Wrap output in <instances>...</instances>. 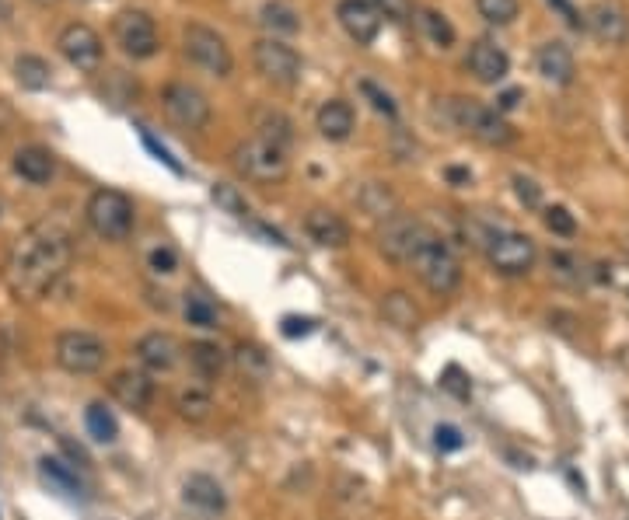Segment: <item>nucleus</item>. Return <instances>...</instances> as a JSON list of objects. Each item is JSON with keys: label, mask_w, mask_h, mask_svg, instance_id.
<instances>
[{"label": "nucleus", "mask_w": 629, "mask_h": 520, "mask_svg": "<svg viewBox=\"0 0 629 520\" xmlns=\"http://www.w3.org/2000/svg\"><path fill=\"white\" fill-rule=\"evenodd\" d=\"M74 241L60 220H39L18 234L4 262V280L18 301H42L67 276Z\"/></svg>", "instance_id": "f257e3e1"}, {"label": "nucleus", "mask_w": 629, "mask_h": 520, "mask_svg": "<svg viewBox=\"0 0 629 520\" xmlns=\"http://www.w3.org/2000/svg\"><path fill=\"white\" fill-rule=\"evenodd\" d=\"M231 165L242 178L256 185H280L291 172V158H287V147L273 144L266 137H249L231 151Z\"/></svg>", "instance_id": "f03ea898"}, {"label": "nucleus", "mask_w": 629, "mask_h": 520, "mask_svg": "<svg viewBox=\"0 0 629 520\" xmlns=\"http://www.w3.org/2000/svg\"><path fill=\"white\" fill-rule=\"evenodd\" d=\"M409 266H413L416 280H420L434 297H451L458 287H462V262H458V255L451 252L448 241L437 238V234L413 255Z\"/></svg>", "instance_id": "7ed1b4c3"}, {"label": "nucleus", "mask_w": 629, "mask_h": 520, "mask_svg": "<svg viewBox=\"0 0 629 520\" xmlns=\"http://www.w3.org/2000/svg\"><path fill=\"white\" fill-rule=\"evenodd\" d=\"M479 245L486 252V262L500 276H528L535 269V259H539L535 241L521 231H511V227H486Z\"/></svg>", "instance_id": "20e7f679"}, {"label": "nucleus", "mask_w": 629, "mask_h": 520, "mask_svg": "<svg viewBox=\"0 0 629 520\" xmlns=\"http://www.w3.org/2000/svg\"><path fill=\"white\" fill-rule=\"evenodd\" d=\"M84 217H88L91 231L105 241H123L130 238L133 220H137V210H133V199L119 189H95L88 196V206H84Z\"/></svg>", "instance_id": "39448f33"}, {"label": "nucleus", "mask_w": 629, "mask_h": 520, "mask_svg": "<svg viewBox=\"0 0 629 520\" xmlns=\"http://www.w3.org/2000/svg\"><path fill=\"white\" fill-rule=\"evenodd\" d=\"M430 238H434V231H430L423 220H416L413 213H392V217H385L381 220V227H378L381 255L392 259V262H399V266H409L413 255L420 252Z\"/></svg>", "instance_id": "423d86ee"}, {"label": "nucleus", "mask_w": 629, "mask_h": 520, "mask_svg": "<svg viewBox=\"0 0 629 520\" xmlns=\"http://www.w3.org/2000/svg\"><path fill=\"white\" fill-rule=\"evenodd\" d=\"M451 119H455L458 130H465L472 140L486 147H507L514 140V130L497 109L483 102H472V98H455L451 102Z\"/></svg>", "instance_id": "0eeeda50"}, {"label": "nucleus", "mask_w": 629, "mask_h": 520, "mask_svg": "<svg viewBox=\"0 0 629 520\" xmlns=\"http://www.w3.org/2000/svg\"><path fill=\"white\" fill-rule=\"evenodd\" d=\"M53 356L67 374L88 377L105 367V360H109V346H105V339L95 336V332L70 329V332H60V336H56Z\"/></svg>", "instance_id": "6e6552de"}, {"label": "nucleus", "mask_w": 629, "mask_h": 520, "mask_svg": "<svg viewBox=\"0 0 629 520\" xmlns=\"http://www.w3.org/2000/svg\"><path fill=\"white\" fill-rule=\"evenodd\" d=\"M182 49H186L189 63L207 70L210 77H228L231 67H235V56H231L224 35L207 25H200V21L186 25V32H182Z\"/></svg>", "instance_id": "1a4fd4ad"}, {"label": "nucleus", "mask_w": 629, "mask_h": 520, "mask_svg": "<svg viewBox=\"0 0 629 520\" xmlns=\"http://www.w3.org/2000/svg\"><path fill=\"white\" fill-rule=\"evenodd\" d=\"M112 35H116L119 49H123L126 56H133V60H151L161 46L158 25H154L151 14L140 11V7L119 11L116 21H112Z\"/></svg>", "instance_id": "9d476101"}, {"label": "nucleus", "mask_w": 629, "mask_h": 520, "mask_svg": "<svg viewBox=\"0 0 629 520\" xmlns=\"http://www.w3.org/2000/svg\"><path fill=\"white\" fill-rule=\"evenodd\" d=\"M161 105H165L168 119L182 130H203L210 123V98L203 95L196 84L172 81L161 91Z\"/></svg>", "instance_id": "9b49d317"}, {"label": "nucleus", "mask_w": 629, "mask_h": 520, "mask_svg": "<svg viewBox=\"0 0 629 520\" xmlns=\"http://www.w3.org/2000/svg\"><path fill=\"white\" fill-rule=\"evenodd\" d=\"M252 63L266 81L280 84V88H294L301 81V56L280 39H259L252 46Z\"/></svg>", "instance_id": "f8f14e48"}, {"label": "nucleus", "mask_w": 629, "mask_h": 520, "mask_svg": "<svg viewBox=\"0 0 629 520\" xmlns=\"http://www.w3.org/2000/svg\"><path fill=\"white\" fill-rule=\"evenodd\" d=\"M56 46H60L63 60L70 63V67L77 70H98L102 67V39H98V32L91 25H81V21H74V25H67L60 32V39H56Z\"/></svg>", "instance_id": "ddd939ff"}, {"label": "nucleus", "mask_w": 629, "mask_h": 520, "mask_svg": "<svg viewBox=\"0 0 629 520\" xmlns=\"http://www.w3.org/2000/svg\"><path fill=\"white\" fill-rule=\"evenodd\" d=\"M465 67H469V74L476 77L479 84H500L507 74H511V56H507L504 46H497L493 39H479L469 46Z\"/></svg>", "instance_id": "4468645a"}, {"label": "nucleus", "mask_w": 629, "mask_h": 520, "mask_svg": "<svg viewBox=\"0 0 629 520\" xmlns=\"http://www.w3.org/2000/svg\"><path fill=\"white\" fill-rule=\"evenodd\" d=\"M336 18L357 46H371L381 32V14L371 7V0H339Z\"/></svg>", "instance_id": "2eb2a0df"}, {"label": "nucleus", "mask_w": 629, "mask_h": 520, "mask_svg": "<svg viewBox=\"0 0 629 520\" xmlns=\"http://www.w3.org/2000/svg\"><path fill=\"white\" fill-rule=\"evenodd\" d=\"M109 391L123 409L144 412L154 398V381L147 370H116L109 381Z\"/></svg>", "instance_id": "dca6fc26"}, {"label": "nucleus", "mask_w": 629, "mask_h": 520, "mask_svg": "<svg viewBox=\"0 0 629 520\" xmlns=\"http://www.w3.org/2000/svg\"><path fill=\"white\" fill-rule=\"evenodd\" d=\"M137 360L144 363V370H151V374H168V370L179 367L182 346L179 339L168 336V332H147L137 343Z\"/></svg>", "instance_id": "f3484780"}, {"label": "nucleus", "mask_w": 629, "mask_h": 520, "mask_svg": "<svg viewBox=\"0 0 629 520\" xmlns=\"http://www.w3.org/2000/svg\"><path fill=\"white\" fill-rule=\"evenodd\" d=\"M535 63H539V74L546 77L549 84H560V88H567L577 74L574 53H570V46L567 42H560V39L542 42L539 53H535Z\"/></svg>", "instance_id": "a211bd4d"}, {"label": "nucleus", "mask_w": 629, "mask_h": 520, "mask_svg": "<svg viewBox=\"0 0 629 520\" xmlns=\"http://www.w3.org/2000/svg\"><path fill=\"white\" fill-rule=\"evenodd\" d=\"M584 25L595 32V39L609 42V46H623V42L629 39V18L619 11L616 4H605V0H598V4L588 7Z\"/></svg>", "instance_id": "6ab92c4d"}, {"label": "nucleus", "mask_w": 629, "mask_h": 520, "mask_svg": "<svg viewBox=\"0 0 629 520\" xmlns=\"http://www.w3.org/2000/svg\"><path fill=\"white\" fill-rule=\"evenodd\" d=\"M305 231H308V238L322 248H346L350 245V224H346L336 210H322V206L312 210L305 217Z\"/></svg>", "instance_id": "aec40b11"}, {"label": "nucleus", "mask_w": 629, "mask_h": 520, "mask_svg": "<svg viewBox=\"0 0 629 520\" xmlns=\"http://www.w3.org/2000/svg\"><path fill=\"white\" fill-rule=\"evenodd\" d=\"M315 126H318V133H322L325 140H332V144H343V140L353 137L357 116H353L350 102H343V98H329V102H322V109L315 112Z\"/></svg>", "instance_id": "412c9836"}, {"label": "nucleus", "mask_w": 629, "mask_h": 520, "mask_svg": "<svg viewBox=\"0 0 629 520\" xmlns=\"http://www.w3.org/2000/svg\"><path fill=\"white\" fill-rule=\"evenodd\" d=\"M14 172L25 178L28 185H49L56 175V158L53 151H46V147L39 144H28V147H18L14 151Z\"/></svg>", "instance_id": "4be33fe9"}, {"label": "nucleus", "mask_w": 629, "mask_h": 520, "mask_svg": "<svg viewBox=\"0 0 629 520\" xmlns=\"http://www.w3.org/2000/svg\"><path fill=\"white\" fill-rule=\"evenodd\" d=\"M182 500L200 510V514H224L228 510V496H224L221 482L210 479V475H189L182 482Z\"/></svg>", "instance_id": "5701e85b"}, {"label": "nucleus", "mask_w": 629, "mask_h": 520, "mask_svg": "<svg viewBox=\"0 0 629 520\" xmlns=\"http://www.w3.org/2000/svg\"><path fill=\"white\" fill-rule=\"evenodd\" d=\"M175 412H179L186 423L200 426V423H207V419L214 416V398H210L207 388H196V384H189V388L175 391Z\"/></svg>", "instance_id": "b1692460"}, {"label": "nucleus", "mask_w": 629, "mask_h": 520, "mask_svg": "<svg viewBox=\"0 0 629 520\" xmlns=\"http://www.w3.org/2000/svg\"><path fill=\"white\" fill-rule=\"evenodd\" d=\"M381 315H385L388 325H395V329H402V332H416V329H420V311H416L413 297L402 294V290H392V294H385V301H381Z\"/></svg>", "instance_id": "393cba45"}, {"label": "nucleus", "mask_w": 629, "mask_h": 520, "mask_svg": "<svg viewBox=\"0 0 629 520\" xmlns=\"http://www.w3.org/2000/svg\"><path fill=\"white\" fill-rule=\"evenodd\" d=\"M14 81L25 91H46L49 84H53V67H49L42 56L21 53L18 60H14Z\"/></svg>", "instance_id": "a878e982"}, {"label": "nucleus", "mask_w": 629, "mask_h": 520, "mask_svg": "<svg viewBox=\"0 0 629 520\" xmlns=\"http://www.w3.org/2000/svg\"><path fill=\"white\" fill-rule=\"evenodd\" d=\"M39 475H42V482H46V486L53 489V493H60V496H81L84 493L77 472L70 465H63L60 458H42L39 461Z\"/></svg>", "instance_id": "bb28decb"}, {"label": "nucleus", "mask_w": 629, "mask_h": 520, "mask_svg": "<svg viewBox=\"0 0 629 520\" xmlns=\"http://www.w3.org/2000/svg\"><path fill=\"white\" fill-rule=\"evenodd\" d=\"M259 25L270 32V39H277V35H294L301 32V18L294 7L280 4V0H270V4L259 7Z\"/></svg>", "instance_id": "cd10ccee"}, {"label": "nucleus", "mask_w": 629, "mask_h": 520, "mask_svg": "<svg viewBox=\"0 0 629 520\" xmlns=\"http://www.w3.org/2000/svg\"><path fill=\"white\" fill-rule=\"evenodd\" d=\"M357 203L364 206V213H371V217H378V220L399 213V199H395V192L381 182H367L364 189H360Z\"/></svg>", "instance_id": "c85d7f7f"}, {"label": "nucleus", "mask_w": 629, "mask_h": 520, "mask_svg": "<svg viewBox=\"0 0 629 520\" xmlns=\"http://www.w3.org/2000/svg\"><path fill=\"white\" fill-rule=\"evenodd\" d=\"M189 363H193V370L200 377H221L228 356H224V349L217 343H193L189 346Z\"/></svg>", "instance_id": "c756f323"}, {"label": "nucleus", "mask_w": 629, "mask_h": 520, "mask_svg": "<svg viewBox=\"0 0 629 520\" xmlns=\"http://www.w3.org/2000/svg\"><path fill=\"white\" fill-rule=\"evenodd\" d=\"M84 423H88V433L98 440V444H112L119 437V423L102 402H91L88 412H84Z\"/></svg>", "instance_id": "7c9ffc66"}, {"label": "nucleus", "mask_w": 629, "mask_h": 520, "mask_svg": "<svg viewBox=\"0 0 629 520\" xmlns=\"http://www.w3.org/2000/svg\"><path fill=\"white\" fill-rule=\"evenodd\" d=\"M256 123H259V137L273 140V144H280V147H291V140H294L291 119H284L280 112H259Z\"/></svg>", "instance_id": "2f4dec72"}, {"label": "nucleus", "mask_w": 629, "mask_h": 520, "mask_svg": "<svg viewBox=\"0 0 629 520\" xmlns=\"http://www.w3.org/2000/svg\"><path fill=\"white\" fill-rule=\"evenodd\" d=\"M549 269H553L556 280L570 283V287H577V283L588 280V269H584L581 259H577V255H570V252H553V255H549Z\"/></svg>", "instance_id": "473e14b6"}, {"label": "nucleus", "mask_w": 629, "mask_h": 520, "mask_svg": "<svg viewBox=\"0 0 629 520\" xmlns=\"http://www.w3.org/2000/svg\"><path fill=\"white\" fill-rule=\"evenodd\" d=\"M235 363H238V370H242L245 377H266V370H270V356L263 353L256 343H242L235 349Z\"/></svg>", "instance_id": "72a5a7b5"}, {"label": "nucleus", "mask_w": 629, "mask_h": 520, "mask_svg": "<svg viewBox=\"0 0 629 520\" xmlns=\"http://www.w3.org/2000/svg\"><path fill=\"white\" fill-rule=\"evenodd\" d=\"M420 25H423V32H427V39L434 42V46L448 49L451 42H455V28H451V21L444 18L441 11H423Z\"/></svg>", "instance_id": "f704fd0d"}, {"label": "nucleus", "mask_w": 629, "mask_h": 520, "mask_svg": "<svg viewBox=\"0 0 629 520\" xmlns=\"http://www.w3.org/2000/svg\"><path fill=\"white\" fill-rule=\"evenodd\" d=\"M479 18H486L490 25H511L518 18V0H476Z\"/></svg>", "instance_id": "c9c22d12"}, {"label": "nucleus", "mask_w": 629, "mask_h": 520, "mask_svg": "<svg viewBox=\"0 0 629 520\" xmlns=\"http://www.w3.org/2000/svg\"><path fill=\"white\" fill-rule=\"evenodd\" d=\"M210 196H214V203L221 206L224 213H231V217H249V203H245L242 199V192L235 189V185H228V182H217L214 185V192H210Z\"/></svg>", "instance_id": "e433bc0d"}, {"label": "nucleus", "mask_w": 629, "mask_h": 520, "mask_svg": "<svg viewBox=\"0 0 629 520\" xmlns=\"http://www.w3.org/2000/svg\"><path fill=\"white\" fill-rule=\"evenodd\" d=\"M542 220H546L549 231L560 234V238H574V234H577V220H574V213H570L567 206H549V210L542 213Z\"/></svg>", "instance_id": "4c0bfd02"}, {"label": "nucleus", "mask_w": 629, "mask_h": 520, "mask_svg": "<svg viewBox=\"0 0 629 520\" xmlns=\"http://www.w3.org/2000/svg\"><path fill=\"white\" fill-rule=\"evenodd\" d=\"M186 322L196 329H217V311L203 297H186Z\"/></svg>", "instance_id": "58836bf2"}, {"label": "nucleus", "mask_w": 629, "mask_h": 520, "mask_svg": "<svg viewBox=\"0 0 629 520\" xmlns=\"http://www.w3.org/2000/svg\"><path fill=\"white\" fill-rule=\"evenodd\" d=\"M360 91H364V98L371 102L374 112H381V116L395 119V112H399V109H395V102H392V95H388V91H381L374 81H360Z\"/></svg>", "instance_id": "ea45409f"}, {"label": "nucleus", "mask_w": 629, "mask_h": 520, "mask_svg": "<svg viewBox=\"0 0 629 520\" xmlns=\"http://www.w3.org/2000/svg\"><path fill=\"white\" fill-rule=\"evenodd\" d=\"M371 7L381 14V18H392L399 25H406L413 18V0H371Z\"/></svg>", "instance_id": "a19ab883"}, {"label": "nucleus", "mask_w": 629, "mask_h": 520, "mask_svg": "<svg viewBox=\"0 0 629 520\" xmlns=\"http://www.w3.org/2000/svg\"><path fill=\"white\" fill-rule=\"evenodd\" d=\"M434 447L441 454H451V451H462L465 447V437H462V430L458 426H451V423H441L434 430Z\"/></svg>", "instance_id": "79ce46f5"}, {"label": "nucleus", "mask_w": 629, "mask_h": 520, "mask_svg": "<svg viewBox=\"0 0 629 520\" xmlns=\"http://www.w3.org/2000/svg\"><path fill=\"white\" fill-rule=\"evenodd\" d=\"M140 140H144V147H147V151L154 154V158L161 161V165H168V168H172L175 175H182V165H179V161L172 158V154H168V147H161L158 140H154V137H151V133H147V130H140Z\"/></svg>", "instance_id": "37998d69"}, {"label": "nucleus", "mask_w": 629, "mask_h": 520, "mask_svg": "<svg viewBox=\"0 0 629 520\" xmlns=\"http://www.w3.org/2000/svg\"><path fill=\"white\" fill-rule=\"evenodd\" d=\"M514 192H518V199L525 206H539L542 203V189L532 182V178H525V175H514Z\"/></svg>", "instance_id": "c03bdc74"}, {"label": "nucleus", "mask_w": 629, "mask_h": 520, "mask_svg": "<svg viewBox=\"0 0 629 520\" xmlns=\"http://www.w3.org/2000/svg\"><path fill=\"white\" fill-rule=\"evenodd\" d=\"M175 262H179V259H175L172 248H154V252H151V269H154V273H175Z\"/></svg>", "instance_id": "a18cd8bd"}, {"label": "nucleus", "mask_w": 629, "mask_h": 520, "mask_svg": "<svg viewBox=\"0 0 629 520\" xmlns=\"http://www.w3.org/2000/svg\"><path fill=\"white\" fill-rule=\"evenodd\" d=\"M315 329L312 318H284V336L287 339H298V336H308V332Z\"/></svg>", "instance_id": "49530a36"}, {"label": "nucleus", "mask_w": 629, "mask_h": 520, "mask_svg": "<svg viewBox=\"0 0 629 520\" xmlns=\"http://www.w3.org/2000/svg\"><path fill=\"white\" fill-rule=\"evenodd\" d=\"M549 7H556V11H560L563 18H567V25H570V28H581V25H584L581 11H577V7L570 4V0H549Z\"/></svg>", "instance_id": "de8ad7c7"}, {"label": "nucleus", "mask_w": 629, "mask_h": 520, "mask_svg": "<svg viewBox=\"0 0 629 520\" xmlns=\"http://www.w3.org/2000/svg\"><path fill=\"white\" fill-rule=\"evenodd\" d=\"M462 381H465V377L458 374L455 367H451L448 374H444V388H448V391H455L458 398H469V384H462Z\"/></svg>", "instance_id": "09e8293b"}, {"label": "nucleus", "mask_w": 629, "mask_h": 520, "mask_svg": "<svg viewBox=\"0 0 629 520\" xmlns=\"http://www.w3.org/2000/svg\"><path fill=\"white\" fill-rule=\"evenodd\" d=\"M518 98H521V91L514 88V91H504V95H500V102H497V112H511L514 105H518Z\"/></svg>", "instance_id": "8fccbe9b"}, {"label": "nucleus", "mask_w": 629, "mask_h": 520, "mask_svg": "<svg viewBox=\"0 0 629 520\" xmlns=\"http://www.w3.org/2000/svg\"><path fill=\"white\" fill-rule=\"evenodd\" d=\"M448 178H451L455 185H469V182H472V175L465 172V168H448Z\"/></svg>", "instance_id": "3c124183"}, {"label": "nucleus", "mask_w": 629, "mask_h": 520, "mask_svg": "<svg viewBox=\"0 0 629 520\" xmlns=\"http://www.w3.org/2000/svg\"><path fill=\"white\" fill-rule=\"evenodd\" d=\"M32 4H39V7H49V4H56V0H32Z\"/></svg>", "instance_id": "603ef678"}, {"label": "nucleus", "mask_w": 629, "mask_h": 520, "mask_svg": "<svg viewBox=\"0 0 629 520\" xmlns=\"http://www.w3.org/2000/svg\"><path fill=\"white\" fill-rule=\"evenodd\" d=\"M626 140H629V137H626Z\"/></svg>", "instance_id": "864d4df0"}]
</instances>
